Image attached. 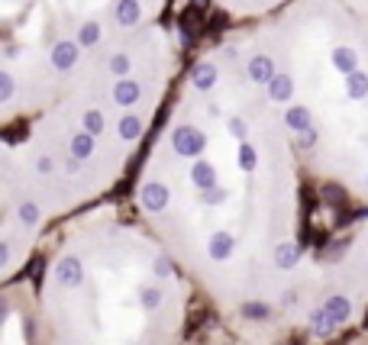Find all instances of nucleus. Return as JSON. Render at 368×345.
Instances as JSON below:
<instances>
[{
  "instance_id": "f257e3e1",
  "label": "nucleus",
  "mask_w": 368,
  "mask_h": 345,
  "mask_svg": "<svg viewBox=\"0 0 368 345\" xmlns=\"http://www.w3.org/2000/svg\"><path fill=\"white\" fill-rule=\"evenodd\" d=\"M129 207L246 345H291L314 245L301 165L226 45L188 68L149 142Z\"/></svg>"
},
{
  "instance_id": "f03ea898",
  "label": "nucleus",
  "mask_w": 368,
  "mask_h": 345,
  "mask_svg": "<svg viewBox=\"0 0 368 345\" xmlns=\"http://www.w3.org/2000/svg\"><path fill=\"white\" fill-rule=\"evenodd\" d=\"M26 271L49 345H194L204 300L129 203L58 220Z\"/></svg>"
},
{
  "instance_id": "7ed1b4c3",
  "label": "nucleus",
  "mask_w": 368,
  "mask_h": 345,
  "mask_svg": "<svg viewBox=\"0 0 368 345\" xmlns=\"http://www.w3.org/2000/svg\"><path fill=\"white\" fill-rule=\"evenodd\" d=\"M223 45L301 171L368 210V23L339 0H291Z\"/></svg>"
},
{
  "instance_id": "20e7f679",
  "label": "nucleus",
  "mask_w": 368,
  "mask_h": 345,
  "mask_svg": "<svg viewBox=\"0 0 368 345\" xmlns=\"http://www.w3.org/2000/svg\"><path fill=\"white\" fill-rule=\"evenodd\" d=\"M181 49L162 20L97 49L62 91L10 133L32 194L52 223L100 203L152 136Z\"/></svg>"
},
{
  "instance_id": "39448f33",
  "label": "nucleus",
  "mask_w": 368,
  "mask_h": 345,
  "mask_svg": "<svg viewBox=\"0 0 368 345\" xmlns=\"http://www.w3.org/2000/svg\"><path fill=\"white\" fill-rule=\"evenodd\" d=\"M162 10L165 0H0V129L30 120L97 49Z\"/></svg>"
},
{
  "instance_id": "423d86ee",
  "label": "nucleus",
  "mask_w": 368,
  "mask_h": 345,
  "mask_svg": "<svg viewBox=\"0 0 368 345\" xmlns=\"http://www.w3.org/2000/svg\"><path fill=\"white\" fill-rule=\"evenodd\" d=\"M356 329H368V210L314 245L291 345H333Z\"/></svg>"
},
{
  "instance_id": "0eeeda50",
  "label": "nucleus",
  "mask_w": 368,
  "mask_h": 345,
  "mask_svg": "<svg viewBox=\"0 0 368 345\" xmlns=\"http://www.w3.org/2000/svg\"><path fill=\"white\" fill-rule=\"evenodd\" d=\"M52 226V216L23 175L10 133L0 129V284L30 268Z\"/></svg>"
},
{
  "instance_id": "6e6552de",
  "label": "nucleus",
  "mask_w": 368,
  "mask_h": 345,
  "mask_svg": "<svg viewBox=\"0 0 368 345\" xmlns=\"http://www.w3.org/2000/svg\"><path fill=\"white\" fill-rule=\"evenodd\" d=\"M0 345H49L36 310L30 271L0 284Z\"/></svg>"
},
{
  "instance_id": "1a4fd4ad",
  "label": "nucleus",
  "mask_w": 368,
  "mask_h": 345,
  "mask_svg": "<svg viewBox=\"0 0 368 345\" xmlns=\"http://www.w3.org/2000/svg\"><path fill=\"white\" fill-rule=\"evenodd\" d=\"M333 345H368V329H356V333H349L346 339H339Z\"/></svg>"
}]
</instances>
